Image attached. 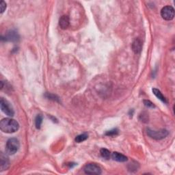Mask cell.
Listing matches in <instances>:
<instances>
[{"mask_svg":"<svg viewBox=\"0 0 175 175\" xmlns=\"http://www.w3.org/2000/svg\"><path fill=\"white\" fill-rule=\"evenodd\" d=\"M19 124L17 121L10 118H3L0 122V129L3 132L6 133H13L17 131Z\"/></svg>","mask_w":175,"mask_h":175,"instance_id":"obj_1","label":"cell"},{"mask_svg":"<svg viewBox=\"0 0 175 175\" xmlns=\"http://www.w3.org/2000/svg\"><path fill=\"white\" fill-rule=\"evenodd\" d=\"M20 144L17 138H10L6 142V151L8 155H13L17 152L19 149Z\"/></svg>","mask_w":175,"mask_h":175,"instance_id":"obj_2","label":"cell"},{"mask_svg":"<svg viewBox=\"0 0 175 175\" xmlns=\"http://www.w3.org/2000/svg\"><path fill=\"white\" fill-rule=\"evenodd\" d=\"M168 134H169L168 131L164 129L158 130V131L152 130L149 128L147 129V135H148L150 138L156 140H163V139H164L168 136Z\"/></svg>","mask_w":175,"mask_h":175,"instance_id":"obj_3","label":"cell"},{"mask_svg":"<svg viewBox=\"0 0 175 175\" xmlns=\"http://www.w3.org/2000/svg\"><path fill=\"white\" fill-rule=\"evenodd\" d=\"M0 106H1V110L2 112L6 115H7V116L12 117L14 115L13 107L12 106L10 102H8L3 98H2L1 101H0Z\"/></svg>","mask_w":175,"mask_h":175,"instance_id":"obj_4","label":"cell"},{"mask_svg":"<svg viewBox=\"0 0 175 175\" xmlns=\"http://www.w3.org/2000/svg\"><path fill=\"white\" fill-rule=\"evenodd\" d=\"M161 17L166 21H171L174 17V9L172 6H166L161 10Z\"/></svg>","mask_w":175,"mask_h":175,"instance_id":"obj_5","label":"cell"},{"mask_svg":"<svg viewBox=\"0 0 175 175\" xmlns=\"http://www.w3.org/2000/svg\"><path fill=\"white\" fill-rule=\"evenodd\" d=\"M83 171L86 174H101L102 172L101 168L96 164H86Z\"/></svg>","mask_w":175,"mask_h":175,"instance_id":"obj_6","label":"cell"},{"mask_svg":"<svg viewBox=\"0 0 175 175\" xmlns=\"http://www.w3.org/2000/svg\"><path fill=\"white\" fill-rule=\"evenodd\" d=\"M10 166V161L6 154L1 153L0 154V169L1 171L6 170Z\"/></svg>","mask_w":175,"mask_h":175,"instance_id":"obj_7","label":"cell"},{"mask_svg":"<svg viewBox=\"0 0 175 175\" xmlns=\"http://www.w3.org/2000/svg\"><path fill=\"white\" fill-rule=\"evenodd\" d=\"M5 40L11 42H17L19 40V36L17 31L14 30H10L5 36Z\"/></svg>","mask_w":175,"mask_h":175,"instance_id":"obj_8","label":"cell"},{"mask_svg":"<svg viewBox=\"0 0 175 175\" xmlns=\"http://www.w3.org/2000/svg\"><path fill=\"white\" fill-rule=\"evenodd\" d=\"M142 49V42L140 39L136 38L134 40L132 43V50L133 52L136 54L141 53Z\"/></svg>","mask_w":175,"mask_h":175,"instance_id":"obj_9","label":"cell"},{"mask_svg":"<svg viewBox=\"0 0 175 175\" xmlns=\"http://www.w3.org/2000/svg\"><path fill=\"white\" fill-rule=\"evenodd\" d=\"M70 25V19L69 16L63 15L59 20V25L62 30H66Z\"/></svg>","mask_w":175,"mask_h":175,"instance_id":"obj_10","label":"cell"},{"mask_svg":"<svg viewBox=\"0 0 175 175\" xmlns=\"http://www.w3.org/2000/svg\"><path fill=\"white\" fill-rule=\"evenodd\" d=\"M112 158L114 161H116L118 162H125L128 160L127 157L118 152H114L112 154Z\"/></svg>","mask_w":175,"mask_h":175,"instance_id":"obj_11","label":"cell"},{"mask_svg":"<svg viewBox=\"0 0 175 175\" xmlns=\"http://www.w3.org/2000/svg\"><path fill=\"white\" fill-rule=\"evenodd\" d=\"M153 91V93L155 95V97L160 99V101H161L163 103H168V101H167L166 100V97L164 96V95L162 94V93H161V91L160 90H159L157 88H153L152 90Z\"/></svg>","mask_w":175,"mask_h":175,"instance_id":"obj_12","label":"cell"},{"mask_svg":"<svg viewBox=\"0 0 175 175\" xmlns=\"http://www.w3.org/2000/svg\"><path fill=\"white\" fill-rule=\"evenodd\" d=\"M88 135L87 133H82L79 135V136H77L76 138H75V141L77 143H81L86 141L88 139Z\"/></svg>","mask_w":175,"mask_h":175,"instance_id":"obj_13","label":"cell"},{"mask_svg":"<svg viewBox=\"0 0 175 175\" xmlns=\"http://www.w3.org/2000/svg\"><path fill=\"white\" fill-rule=\"evenodd\" d=\"M100 153L103 158L105 159V160H110V158L111 157V154L109 150H107L106 149H101L100 150Z\"/></svg>","mask_w":175,"mask_h":175,"instance_id":"obj_14","label":"cell"},{"mask_svg":"<svg viewBox=\"0 0 175 175\" xmlns=\"http://www.w3.org/2000/svg\"><path fill=\"white\" fill-rule=\"evenodd\" d=\"M42 122V116L41 115H38V116L35 118V125L37 129H40Z\"/></svg>","mask_w":175,"mask_h":175,"instance_id":"obj_15","label":"cell"},{"mask_svg":"<svg viewBox=\"0 0 175 175\" xmlns=\"http://www.w3.org/2000/svg\"><path fill=\"white\" fill-rule=\"evenodd\" d=\"M45 97L49 99V100H52L54 101H57V102H59V99L58 96L53 94H51V93H46L45 94Z\"/></svg>","mask_w":175,"mask_h":175,"instance_id":"obj_16","label":"cell"},{"mask_svg":"<svg viewBox=\"0 0 175 175\" xmlns=\"http://www.w3.org/2000/svg\"><path fill=\"white\" fill-rule=\"evenodd\" d=\"M118 134V130L117 129H114L111 131H108L105 133V135L107 136H116Z\"/></svg>","mask_w":175,"mask_h":175,"instance_id":"obj_17","label":"cell"},{"mask_svg":"<svg viewBox=\"0 0 175 175\" xmlns=\"http://www.w3.org/2000/svg\"><path fill=\"white\" fill-rule=\"evenodd\" d=\"M6 9V3L4 1H2L0 3V13H3Z\"/></svg>","mask_w":175,"mask_h":175,"instance_id":"obj_18","label":"cell"},{"mask_svg":"<svg viewBox=\"0 0 175 175\" xmlns=\"http://www.w3.org/2000/svg\"><path fill=\"white\" fill-rule=\"evenodd\" d=\"M144 104L146 107H149V108H153V107H155V105H154L153 103L151 101H149V100H144Z\"/></svg>","mask_w":175,"mask_h":175,"instance_id":"obj_19","label":"cell"},{"mask_svg":"<svg viewBox=\"0 0 175 175\" xmlns=\"http://www.w3.org/2000/svg\"><path fill=\"white\" fill-rule=\"evenodd\" d=\"M140 117H142V118L140 119V120L143 122H147L148 121V116H147V115H144V114H141L140 115Z\"/></svg>","mask_w":175,"mask_h":175,"instance_id":"obj_20","label":"cell"}]
</instances>
